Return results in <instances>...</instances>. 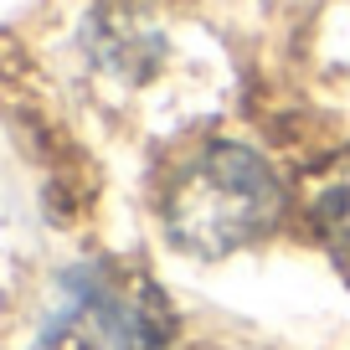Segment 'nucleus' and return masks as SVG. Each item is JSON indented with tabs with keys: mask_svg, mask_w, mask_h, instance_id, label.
<instances>
[{
	"mask_svg": "<svg viewBox=\"0 0 350 350\" xmlns=\"http://www.w3.org/2000/svg\"><path fill=\"white\" fill-rule=\"evenodd\" d=\"M309 221L340 268H350V150H340L309 175Z\"/></svg>",
	"mask_w": 350,
	"mask_h": 350,
	"instance_id": "obj_3",
	"label": "nucleus"
},
{
	"mask_svg": "<svg viewBox=\"0 0 350 350\" xmlns=\"http://www.w3.org/2000/svg\"><path fill=\"white\" fill-rule=\"evenodd\" d=\"M165 232L191 258H227L268 237L284 217V186L273 165L247 144H206L175 170L160 201Z\"/></svg>",
	"mask_w": 350,
	"mask_h": 350,
	"instance_id": "obj_1",
	"label": "nucleus"
},
{
	"mask_svg": "<svg viewBox=\"0 0 350 350\" xmlns=\"http://www.w3.org/2000/svg\"><path fill=\"white\" fill-rule=\"evenodd\" d=\"M77 299L98 309L129 350H160L170 340V304L134 268H83Z\"/></svg>",
	"mask_w": 350,
	"mask_h": 350,
	"instance_id": "obj_2",
	"label": "nucleus"
},
{
	"mask_svg": "<svg viewBox=\"0 0 350 350\" xmlns=\"http://www.w3.org/2000/svg\"><path fill=\"white\" fill-rule=\"evenodd\" d=\"M36 350H129V345L113 335V325L98 309L77 299V309H67V314H57L52 325H46V335H42Z\"/></svg>",
	"mask_w": 350,
	"mask_h": 350,
	"instance_id": "obj_4",
	"label": "nucleus"
}]
</instances>
